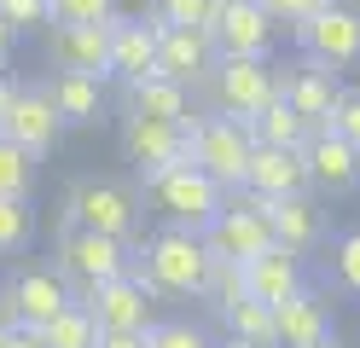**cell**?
Returning a JSON list of instances; mask_svg holds the SVG:
<instances>
[{"label": "cell", "mask_w": 360, "mask_h": 348, "mask_svg": "<svg viewBox=\"0 0 360 348\" xmlns=\"http://www.w3.org/2000/svg\"><path fill=\"white\" fill-rule=\"evenodd\" d=\"M12 325H18V319H12V308H6V302H0V337H6Z\"/></svg>", "instance_id": "b9f144b4"}, {"label": "cell", "mask_w": 360, "mask_h": 348, "mask_svg": "<svg viewBox=\"0 0 360 348\" xmlns=\"http://www.w3.org/2000/svg\"><path fill=\"white\" fill-rule=\"evenodd\" d=\"M331 273H337V285L360 302V226H349L343 238L331 244Z\"/></svg>", "instance_id": "d6a6232c"}, {"label": "cell", "mask_w": 360, "mask_h": 348, "mask_svg": "<svg viewBox=\"0 0 360 348\" xmlns=\"http://www.w3.org/2000/svg\"><path fill=\"white\" fill-rule=\"evenodd\" d=\"M244 290H250L256 302H267V308H279V302H290L297 290H308V267L297 250L285 244H267L256 262H244Z\"/></svg>", "instance_id": "d6986e66"}, {"label": "cell", "mask_w": 360, "mask_h": 348, "mask_svg": "<svg viewBox=\"0 0 360 348\" xmlns=\"http://www.w3.org/2000/svg\"><path fill=\"white\" fill-rule=\"evenodd\" d=\"M0 134H6L12 146H24L30 157H47L58 139H64V116L53 110V93H47V87H18L12 105H6Z\"/></svg>", "instance_id": "5bb4252c"}, {"label": "cell", "mask_w": 360, "mask_h": 348, "mask_svg": "<svg viewBox=\"0 0 360 348\" xmlns=\"http://www.w3.org/2000/svg\"><path fill=\"white\" fill-rule=\"evenodd\" d=\"M210 35L221 46V58H267L279 41V23L267 18L262 0H221Z\"/></svg>", "instance_id": "7c38bea8"}, {"label": "cell", "mask_w": 360, "mask_h": 348, "mask_svg": "<svg viewBox=\"0 0 360 348\" xmlns=\"http://www.w3.org/2000/svg\"><path fill=\"white\" fill-rule=\"evenodd\" d=\"M262 6H267V18H274V23H290V30H297V23L314 18L326 0H262Z\"/></svg>", "instance_id": "8d00e7d4"}, {"label": "cell", "mask_w": 360, "mask_h": 348, "mask_svg": "<svg viewBox=\"0 0 360 348\" xmlns=\"http://www.w3.org/2000/svg\"><path fill=\"white\" fill-rule=\"evenodd\" d=\"M320 348H337V342H320Z\"/></svg>", "instance_id": "ee69618b"}, {"label": "cell", "mask_w": 360, "mask_h": 348, "mask_svg": "<svg viewBox=\"0 0 360 348\" xmlns=\"http://www.w3.org/2000/svg\"><path fill=\"white\" fill-rule=\"evenodd\" d=\"M151 348H215L204 325H192V319H157L151 331H146Z\"/></svg>", "instance_id": "1f68e13d"}, {"label": "cell", "mask_w": 360, "mask_h": 348, "mask_svg": "<svg viewBox=\"0 0 360 348\" xmlns=\"http://www.w3.org/2000/svg\"><path fill=\"white\" fill-rule=\"evenodd\" d=\"M12 93H18V82L6 76V64H0V122H6V105H12Z\"/></svg>", "instance_id": "ab89813d"}, {"label": "cell", "mask_w": 360, "mask_h": 348, "mask_svg": "<svg viewBox=\"0 0 360 348\" xmlns=\"http://www.w3.org/2000/svg\"><path fill=\"white\" fill-rule=\"evenodd\" d=\"M58 278L70 285L76 296L94 290V285H110L134 267V244L122 238H105V232H82V226H64L58 232Z\"/></svg>", "instance_id": "277c9868"}, {"label": "cell", "mask_w": 360, "mask_h": 348, "mask_svg": "<svg viewBox=\"0 0 360 348\" xmlns=\"http://www.w3.org/2000/svg\"><path fill=\"white\" fill-rule=\"evenodd\" d=\"M331 128L349 139V146L360 151V87H343V99H337V116H331Z\"/></svg>", "instance_id": "d590c367"}, {"label": "cell", "mask_w": 360, "mask_h": 348, "mask_svg": "<svg viewBox=\"0 0 360 348\" xmlns=\"http://www.w3.org/2000/svg\"><path fill=\"white\" fill-rule=\"evenodd\" d=\"M0 302L12 308L18 325L41 331V325H53V319L76 302V290L58 278V267H18V273L6 278V290H0Z\"/></svg>", "instance_id": "8fae6325"}, {"label": "cell", "mask_w": 360, "mask_h": 348, "mask_svg": "<svg viewBox=\"0 0 360 348\" xmlns=\"http://www.w3.org/2000/svg\"><path fill=\"white\" fill-rule=\"evenodd\" d=\"M47 58H53V70L110 82V23H53Z\"/></svg>", "instance_id": "e0dca14e"}, {"label": "cell", "mask_w": 360, "mask_h": 348, "mask_svg": "<svg viewBox=\"0 0 360 348\" xmlns=\"http://www.w3.org/2000/svg\"><path fill=\"white\" fill-rule=\"evenodd\" d=\"M146 198L157 203V215H163L169 226H186V232H204L221 203H227V192L198 169V162H180V169H163V174H146Z\"/></svg>", "instance_id": "7a4b0ae2"}, {"label": "cell", "mask_w": 360, "mask_h": 348, "mask_svg": "<svg viewBox=\"0 0 360 348\" xmlns=\"http://www.w3.org/2000/svg\"><path fill=\"white\" fill-rule=\"evenodd\" d=\"M250 290H244V267L238 262H215L210 267V285H204V302L221 314V308H233V302H244Z\"/></svg>", "instance_id": "4dcf8cb0"}, {"label": "cell", "mask_w": 360, "mask_h": 348, "mask_svg": "<svg viewBox=\"0 0 360 348\" xmlns=\"http://www.w3.org/2000/svg\"><path fill=\"white\" fill-rule=\"evenodd\" d=\"M221 64V46L210 30H157V76L180 87H204Z\"/></svg>", "instance_id": "9a60e30c"}, {"label": "cell", "mask_w": 360, "mask_h": 348, "mask_svg": "<svg viewBox=\"0 0 360 348\" xmlns=\"http://www.w3.org/2000/svg\"><path fill=\"white\" fill-rule=\"evenodd\" d=\"M157 76V23L151 18H110V82H151Z\"/></svg>", "instance_id": "ac0fdd59"}, {"label": "cell", "mask_w": 360, "mask_h": 348, "mask_svg": "<svg viewBox=\"0 0 360 348\" xmlns=\"http://www.w3.org/2000/svg\"><path fill=\"white\" fill-rule=\"evenodd\" d=\"M64 226L82 232H105V238L134 244L140 238V198L117 180H76L64 192Z\"/></svg>", "instance_id": "3957f363"}, {"label": "cell", "mask_w": 360, "mask_h": 348, "mask_svg": "<svg viewBox=\"0 0 360 348\" xmlns=\"http://www.w3.org/2000/svg\"><path fill=\"white\" fill-rule=\"evenodd\" d=\"M262 209H267V226H274V244L297 250V255H308V250L326 244V209H320V198H314V192L274 198V203L262 198Z\"/></svg>", "instance_id": "ffe728a7"}, {"label": "cell", "mask_w": 360, "mask_h": 348, "mask_svg": "<svg viewBox=\"0 0 360 348\" xmlns=\"http://www.w3.org/2000/svg\"><path fill=\"white\" fill-rule=\"evenodd\" d=\"M99 348H151L146 331H117V337H99Z\"/></svg>", "instance_id": "f35d334b"}, {"label": "cell", "mask_w": 360, "mask_h": 348, "mask_svg": "<svg viewBox=\"0 0 360 348\" xmlns=\"http://www.w3.org/2000/svg\"><path fill=\"white\" fill-rule=\"evenodd\" d=\"M302 162H308V192H320V198H349V192H360V151H354L337 128L308 134Z\"/></svg>", "instance_id": "4fadbf2b"}, {"label": "cell", "mask_w": 360, "mask_h": 348, "mask_svg": "<svg viewBox=\"0 0 360 348\" xmlns=\"http://www.w3.org/2000/svg\"><path fill=\"white\" fill-rule=\"evenodd\" d=\"M35 162L41 157H30L24 146H12V139L0 134V198H35V180H41Z\"/></svg>", "instance_id": "f1b7e54d"}, {"label": "cell", "mask_w": 360, "mask_h": 348, "mask_svg": "<svg viewBox=\"0 0 360 348\" xmlns=\"http://www.w3.org/2000/svg\"><path fill=\"white\" fill-rule=\"evenodd\" d=\"M41 342L47 348H99V325H94V314L82 302H70L53 325H41Z\"/></svg>", "instance_id": "83f0119b"}, {"label": "cell", "mask_w": 360, "mask_h": 348, "mask_svg": "<svg viewBox=\"0 0 360 348\" xmlns=\"http://www.w3.org/2000/svg\"><path fill=\"white\" fill-rule=\"evenodd\" d=\"M210 267H215V255L204 244V232L163 226V232H151V238H146V250L134 255L128 273L140 278L151 296H204Z\"/></svg>", "instance_id": "6da1fadb"}, {"label": "cell", "mask_w": 360, "mask_h": 348, "mask_svg": "<svg viewBox=\"0 0 360 348\" xmlns=\"http://www.w3.org/2000/svg\"><path fill=\"white\" fill-rule=\"evenodd\" d=\"M12 46H18V35H12V23H6V18H0V64H6V58H12Z\"/></svg>", "instance_id": "60d3db41"}, {"label": "cell", "mask_w": 360, "mask_h": 348, "mask_svg": "<svg viewBox=\"0 0 360 348\" xmlns=\"http://www.w3.org/2000/svg\"><path fill=\"white\" fill-rule=\"evenodd\" d=\"M215 319H221V331H227V342H238V348H279L274 308H267V302H256V296H244V302H233V308H221Z\"/></svg>", "instance_id": "d4e9b609"}, {"label": "cell", "mask_w": 360, "mask_h": 348, "mask_svg": "<svg viewBox=\"0 0 360 348\" xmlns=\"http://www.w3.org/2000/svg\"><path fill=\"white\" fill-rule=\"evenodd\" d=\"M122 105H128V116H157V122H174V128H192L198 116H204L192 105V87H180L169 76H151V82L122 87Z\"/></svg>", "instance_id": "603a6c76"}, {"label": "cell", "mask_w": 360, "mask_h": 348, "mask_svg": "<svg viewBox=\"0 0 360 348\" xmlns=\"http://www.w3.org/2000/svg\"><path fill=\"white\" fill-rule=\"evenodd\" d=\"M250 151H256V139H250V128H244V122H233V116L204 110V116L192 122V162L221 186V192H238V186H244Z\"/></svg>", "instance_id": "5b68a950"}, {"label": "cell", "mask_w": 360, "mask_h": 348, "mask_svg": "<svg viewBox=\"0 0 360 348\" xmlns=\"http://www.w3.org/2000/svg\"><path fill=\"white\" fill-rule=\"evenodd\" d=\"M204 87H210V99H215V116L250 122V116H262L267 105L279 99V70L267 64V58H221Z\"/></svg>", "instance_id": "8992f818"}, {"label": "cell", "mask_w": 360, "mask_h": 348, "mask_svg": "<svg viewBox=\"0 0 360 348\" xmlns=\"http://www.w3.org/2000/svg\"><path fill=\"white\" fill-rule=\"evenodd\" d=\"M221 0H146V18L157 30H210Z\"/></svg>", "instance_id": "4316f807"}, {"label": "cell", "mask_w": 360, "mask_h": 348, "mask_svg": "<svg viewBox=\"0 0 360 348\" xmlns=\"http://www.w3.org/2000/svg\"><path fill=\"white\" fill-rule=\"evenodd\" d=\"M290 35H297L302 58L326 64V70H354L360 64V6L354 0H326V6L314 18H302Z\"/></svg>", "instance_id": "52a82bcc"}, {"label": "cell", "mask_w": 360, "mask_h": 348, "mask_svg": "<svg viewBox=\"0 0 360 348\" xmlns=\"http://www.w3.org/2000/svg\"><path fill=\"white\" fill-rule=\"evenodd\" d=\"M47 93H53V110L64 116V128H94L99 116H105V82H94V76L58 70Z\"/></svg>", "instance_id": "cb8c5ba5"}, {"label": "cell", "mask_w": 360, "mask_h": 348, "mask_svg": "<svg viewBox=\"0 0 360 348\" xmlns=\"http://www.w3.org/2000/svg\"><path fill=\"white\" fill-rule=\"evenodd\" d=\"M122 157L146 174H163L192 162V128H174V122H157V116H122Z\"/></svg>", "instance_id": "9c48e42d"}, {"label": "cell", "mask_w": 360, "mask_h": 348, "mask_svg": "<svg viewBox=\"0 0 360 348\" xmlns=\"http://www.w3.org/2000/svg\"><path fill=\"white\" fill-rule=\"evenodd\" d=\"M35 244V203L30 198H0V255H18Z\"/></svg>", "instance_id": "f546056e"}, {"label": "cell", "mask_w": 360, "mask_h": 348, "mask_svg": "<svg viewBox=\"0 0 360 348\" xmlns=\"http://www.w3.org/2000/svg\"><path fill=\"white\" fill-rule=\"evenodd\" d=\"M215 348H238V342H215Z\"/></svg>", "instance_id": "7bdbcfd3"}, {"label": "cell", "mask_w": 360, "mask_h": 348, "mask_svg": "<svg viewBox=\"0 0 360 348\" xmlns=\"http://www.w3.org/2000/svg\"><path fill=\"white\" fill-rule=\"evenodd\" d=\"M274 331H279V348H320L331 342V308L320 290H297L290 302H279L274 308Z\"/></svg>", "instance_id": "7402d4cb"}, {"label": "cell", "mask_w": 360, "mask_h": 348, "mask_svg": "<svg viewBox=\"0 0 360 348\" xmlns=\"http://www.w3.org/2000/svg\"><path fill=\"white\" fill-rule=\"evenodd\" d=\"M279 99H285L290 110H297L314 134H320V128H331V116H337L343 82H337V70H326V64L302 58L297 70H285V76H279Z\"/></svg>", "instance_id": "2e32d148"}, {"label": "cell", "mask_w": 360, "mask_h": 348, "mask_svg": "<svg viewBox=\"0 0 360 348\" xmlns=\"http://www.w3.org/2000/svg\"><path fill=\"white\" fill-rule=\"evenodd\" d=\"M87 314H94V325H99V337H117V331H151L157 325V314H151V290L140 285L134 273H122V278H110V285H94V290H82L76 296Z\"/></svg>", "instance_id": "30bf717a"}, {"label": "cell", "mask_w": 360, "mask_h": 348, "mask_svg": "<svg viewBox=\"0 0 360 348\" xmlns=\"http://www.w3.org/2000/svg\"><path fill=\"white\" fill-rule=\"evenodd\" d=\"M0 18L12 23V35L53 30V0H0Z\"/></svg>", "instance_id": "836d02e7"}, {"label": "cell", "mask_w": 360, "mask_h": 348, "mask_svg": "<svg viewBox=\"0 0 360 348\" xmlns=\"http://www.w3.org/2000/svg\"><path fill=\"white\" fill-rule=\"evenodd\" d=\"M0 348H47V342H41V331H30V325H12V331L0 337Z\"/></svg>", "instance_id": "74e56055"}, {"label": "cell", "mask_w": 360, "mask_h": 348, "mask_svg": "<svg viewBox=\"0 0 360 348\" xmlns=\"http://www.w3.org/2000/svg\"><path fill=\"white\" fill-rule=\"evenodd\" d=\"M238 192H250V198H297L308 192V162L302 151H279V146H256L250 151V169H244V186Z\"/></svg>", "instance_id": "44dd1931"}, {"label": "cell", "mask_w": 360, "mask_h": 348, "mask_svg": "<svg viewBox=\"0 0 360 348\" xmlns=\"http://www.w3.org/2000/svg\"><path fill=\"white\" fill-rule=\"evenodd\" d=\"M204 244H210V255L215 262H256V255L274 244V226H267V209H262V198H250V192H227V203H221V215L204 226Z\"/></svg>", "instance_id": "ba28073f"}, {"label": "cell", "mask_w": 360, "mask_h": 348, "mask_svg": "<svg viewBox=\"0 0 360 348\" xmlns=\"http://www.w3.org/2000/svg\"><path fill=\"white\" fill-rule=\"evenodd\" d=\"M244 128H250L256 146H279V151H302V146H308V134H314V128H308V122H302V116L290 110L285 99H274L262 116H250Z\"/></svg>", "instance_id": "484cf974"}, {"label": "cell", "mask_w": 360, "mask_h": 348, "mask_svg": "<svg viewBox=\"0 0 360 348\" xmlns=\"http://www.w3.org/2000/svg\"><path fill=\"white\" fill-rule=\"evenodd\" d=\"M117 0H53V23H110Z\"/></svg>", "instance_id": "e575fe53"}]
</instances>
